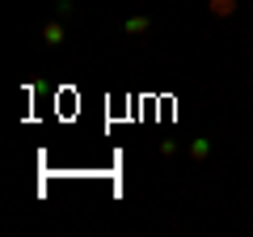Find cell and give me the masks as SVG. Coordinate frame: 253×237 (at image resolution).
I'll return each mask as SVG.
<instances>
[{
  "mask_svg": "<svg viewBox=\"0 0 253 237\" xmlns=\"http://www.w3.org/2000/svg\"><path fill=\"white\" fill-rule=\"evenodd\" d=\"M148 26H152L148 17H131V21H123V34H144Z\"/></svg>",
  "mask_w": 253,
  "mask_h": 237,
  "instance_id": "3",
  "label": "cell"
},
{
  "mask_svg": "<svg viewBox=\"0 0 253 237\" xmlns=\"http://www.w3.org/2000/svg\"><path fill=\"white\" fill-rule=\"evenodd\" d=\"M190 157H194V161H203V157H207V140H194V144H190Z\"/></svg>",
  "mask_w": 253,
  "mask_h": 237,
  "instance_id": "4",
  "label": "cell"
},
{
  "mask_svg": "<svg viewBox=\"0 0 253 237\" xmlns=\"http://www.w3.org/2000/svg\"><path fill=\"white\" fill-rule=\"evenodd\" d=\"M211 13H215V17H232V13H236V0H211Z\"/></svg>",
  "mask_w": 253,
  "mask_h": 237,
  "instance_id": "2",
  "label": "cell"
},
{
  "mask_svg": "<svg viewBox=\"0 0 253 237\" xmlns=\"http://www.w3.org/2000/svg\"><path fill=\"white\" fill-rule=\"evenodd\" d=\"M42 43L46 47H59L63 43V26H55V21H51V26H42Z\"/></svg>",
  "mask_w": 253,
  "mask_h": 237,
  "instance_id": "1",
  "label": "cell"
}]
</instances>
